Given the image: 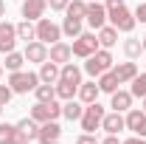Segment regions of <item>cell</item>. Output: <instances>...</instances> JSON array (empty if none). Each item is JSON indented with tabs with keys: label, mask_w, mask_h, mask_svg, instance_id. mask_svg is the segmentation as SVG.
<instances>
[{
	"label": "cell",
	"mask_w": 146,
	"mask_h": 144,
	"mask_svg": "<svg viewBox=\"0 0 146 144\" xmlns=\"http://www.w3.org/2000/svg\"><path fill=\"white\" fill-rule=\"evenodd\" d=\"M107 20H110V26H115L121 34H132V28H135V14L129 11L127 6L121 3V6H115V9H107Z\"/></svg>",
	"instance_id": "cell-1"
},
{
	"label": "cell",
	"mask_w": 146,
	"mask_h": 144,
	"mask_svg": "<svg viewBox=\"0 0 146 144\" xmlns=\"http://www.w3.org/2000/svg\"><path fill=\"white\" fill-rule=\"evenodd\" d=\"M36 85H39V73H34V71H11L9 73V88L14 93H34Z\"/></svg>",
	"instance_id": "cell-2"
},
{
	"label": "cell",
	"mask_w": 146,
	"mask_h": 144,
	"mask_svg": "<svg viewBox=\"0 0 146 144\" xmlns=\"http://www.w3.org/2000/svg\"><path fill=\"white\" fill-rule=\"evenodd\" d=\"M112 68V54H110V48H98L96 54L87 57V62H84V71L90 73L93 79H98L104 71Z\"/></svg>",
	"instance_id": "cell-3"
},
{
	"label": "cell",
	"mask_w": 146,
	"mask_h": 144,
	"mask_svg": "<svg viewBox=\"0 0 146 144\" xmlns=\"http://www.w3.org/2000/svg\"><path fill=\"white\" fill-rule=\"evenodd\" d=\"M73 57H82V59H87L90 54H96L101 45H98V34L96 31H82V34L73 40Z\"/></svg>",
	"instance_id": "cell-4"
},
{
	"label": "cell",
	"mask_w": 146,
	"mask_h": 144,
	"mask_svg": "<svg viewBox=\"0 0 146 144\" xmlns=\"http://www.w3.org/2000/svg\"><path fill=\"white\" fill-rule=\"evenodd\" d=\"M104 105H98V102H93V105H84V113H82V130L84 133H96L98 127H101V122H104Z\"/></svg>",
	"instance_id": "cell-5"
},
{
	"label": "cell",
	"mask_w": 146,
	"mask_h": 144,
	"mask_svg": "<svg viewBox=\"0 0 146 144\" xmlns=\"http://www.w3.org/2000/svg\"><path fill=\"white\" fill-rule=\"evenodd\" d=\"M34 28H36V40L45 42V45H54V42L62 40V26H56L54 20H48V17H39Z\"/></svg>",
	"instance_id": "cell-6"
},
{
	"label": "cell",
	"mask_w": 146,
	"mask_h": 144,
	"mask_svg": "<svg viewBox=\"0 0 146 144\" xmlns=\"http://www.w3.org/2000/svg\"><path fill=\"white\" fill-rule=\"evenodd\" d=\"M62 116V105L59 102H36L34 108H31V119L39 122V124H45V122H56Z\"/></svg>",
	"instance_id": "cell-7"
},
{
	"label": "cell",
	"mask_w": 146,
	"mask_h": 144,
	"mask_svg": "<svg viewBox=\"0 0 146 144\" xmlns=\"http://www.w3.org/2000/svg\"><path fill=\"white\" fill-rule=\"evenodd\" d=\"M17 40H20V37H17V26L9 23V20H3V23H0V54L14 51Z\"/></svg>",
	"instance_id": "cell-8"
},
{
	"label": "cell",
	"mask_w": 146,
	"mask_h": 144,
	"mask_svg": "<svg viewBox=\"0 0 146 144\" xmlns=\"http://www.w3.org/2000/svg\"><path fill=\"white\" fill-rule=\"evenodd\" d=\"M87 23H90V28H101V26H107V6L104 3H98V0H90L87 3Z\"/></svg>",
	"instance_id": "cell-9"
},
{
	"label": "cell",
	"mask_w": 146,
	"mask_h": 144,
	"mask_svg": "<svg viewBox=\"0 0 146 144\" xmlns=\"http://www.w3.org/2000/svg\"><path fill=\"white\" fill-rule=\"evenodd\" d=\"M127 130H132L135 136H141V139H146V113L138 108H129L127 110Z\"/></svg>",
	"instance_id": "cell-10"
},
{
	"label": "cell",
	"mask_w": 146,
	"mask_h": 144,
	"mask_svg": "<svg viewBox=\"0 0 146 144\" xmlns=\"http://www.w3.org/2000/svg\"><path fill=\"white\" fill-rule=\"evenodd\" d=\"M36 139H39V144H59L62 141V127H59V122H45V124H39Z\"/></svg>",
	"instance_id": "cell-11"
},
{
	"label": "cell",
	"mask_w": 146,
	"mask_h": 144,
	"mask_svg": "<svg viewBox=\"0 0 146 144\" xmlns=\"http://www.w3.org/2000/svg\"><path fill=\"white\" fill-rule=\"evenodd\" d=\"M25 62H36V65H42L45 59H48V45L45 42H39V40H31V42H25Z\"/></svg>",
	"instance_id": "cell-12"
},
{
	"label": "cell",
	"mask_w": 146,
	"mask_h": 144,
	"mask_svg": "<svg viewBox=\"0 0 146 144\" xmlns=\"http://www.w3.org/2000/svg\"><path fill=\"white\" fill-rule=\"evenodd\" d=\"M45 9H48V0H23V20L36 23L39 17H45Z\"/></svg>",
	"instance_id": "cell-13"
},
{
	"label": "cell",
	"mask_w": 146,
	"mask_h": 144,
	"mask_svg": "<svg viewBox=\"0 0 146 144\" xmlns=\"http://www.w3.org/2000/svg\"><path fill=\"white\" fill-rule=\"evenodd\" d=\"M101 130H104V133H110V136H118L121 130H127V119H124L118 110H112V113H104Z\"/></svg>",
	"instance_id": "cell-14"
},
{
	"label": "cell",
	"mask_w": 146,
	"mask_h": 144,
	"mask_svg": "<svg viewBox=\"0 0 146 144\" xmlns=\"http://www.w3.org/2000/svg\"><path fill=\"white\" fill-rule=\"evenodd\" d=\"M48 59L56 62V65H65V62H70V59H73V48L68 45V42L59 40V42H54V45L48 48Z\"/></svg>",
	"instance_id": "cell-15"
},
{
	"label": "cell",
	"mask_w": 146,
	"mask_h": 144,
	"mask_svg": "<svg viewBox=\"0 0 146 144\" xmlns=\"http://www.w3.org/2000/svg\"><path fill=\"white\" fill-rule=\"evenodd\" d=\"M132 99H135V96H132V93H129V90H115V93H110V108L112 110H118V113H127L129 108H132Z\"/></svg>",
	"instance_id": "cell-16"
},
{
	"label": "cell",
	"mask_w": 146,
	"mask_h": 144,
	"mask_svg": "<svg viewBox=\"0 0 146 144\" xmlns=\"http://www.w3.org/2000/svg\"><path fill=\"white\" fill-rule=\"evenodd\" d=\"M112 73L118 76V82L121 85H127V82H132L135 76H138V65L129 59V62H118V65H112Z\"/></svg>",
	"instance_id": "cell-17"
},
{
	"label": "cell",
	"mask_w": 146,
	"mask_h": 144,
	"mask_svg": "<svg viewBox=\"0 0 146 144\" xmlns=\"http://www.w3.org/2000/svg\"><path fill=\"white\" fill-rule=\"evenodd\" d=\"M98 93H101L98 82H82L76 96H79V102H82V105H93V102H98Z\"/></svg>",
	"instance_id": "cell-18"
},
{
	"label": "cell",
	"mask_w": 146,
	"mask_h": 144,
	"mask_svg": "<svg viewBox=\"0 0 146 144\" xmlns=\"http://www.w3.org/2000/svg\"><path fill=\"white\" fill-rule=\"evenodd\" d=\"M59 68H62V65L45 59L42 68H39V82H45V85H56V82H59Z\"/></svg>",
	"instance_id": "cell-19"
},
{
	"label": "cell",
	"mask_w": 146,
	"mask_h": 144,
	"mask_svg": "<svg viewBox=\"0 0 146 144\" xmlns=\"http://www.w3.org/2000/svg\"><path fill=\"white\" fill-rule=\"evenodd\" d=\"M59 79L62 82H70V85H82V68L76 62H65L59 68Z\"/></svg>",
	"instance_id": "cell-20"
},
{
	"label": "cell",
	"mask_w": 146,
	"mask_h": 144,
	"mask_svg": "<svg viewBox=\"0 0 146 144\" xmlns=\"http://www.w3.org/2000/svg\"><path fill=\"white\" fill-rule=\"evenodd\" d=\"M118 34H121V31H118L115 26H101V28H98V45H101V48H112V45L118 42Z\"/></svg>",
	"instance_id": "cell-21"
},
{
	"label": "cell",
	"mask_w": 146,
	"mask_h": 144,
	"mask_svg": "<svg viewBox=\"0 0 146 144\" xmlns=\"http://www.w3.org/2000/svg\"><path fill=\"white\" fill-rule=\"evenodd\" d=\"M82 113H84V108H82V102H76V99H68V102L62 105V116H65L68 122H79Z\"/></svg>",
	"instance_id": "cell-22"
},
{
	"label": "cell",
	"mask_w": 146,
	"mask_h": 144,
	"mask_svg": "<svg viewBox=\"0 0 146 144\" xmlns=\"http://www.w3.org/2000/svg\"><path fill=\"white\" fill-rule=\"evenodd\" d=\"M118 85H121V82H118V76L112 73V68H110V71H104L101 76H98V88H101V93H115V90H118Z\"/></svg>",
	"instance_id": "cell-23"
},
{
	"label": "cell",
	"mask_w": 146,
	"mask_h": 144,
	"mask_svg": "<svg viewBox=\"0 0 146 144\" xmlns=\"http://www.w3.org/2000/svg\"><path fill=\"white\" fill-rule=\"evenodd\" d=\"M17 130L31 141V139H36V133H39V122H34L31 116H25V119H20V122H17Z\"/></svg>",
	"instance_id": "cell-24"
},
{
	"label": "cell",
	"mask_w": 146,
	"mask_h": 144,
	"mask_svg": "<svg viewBox=\"0 0 146 144\" xmlns=\"http://www.w3.org/2000/svg\"><path fill=\"white\" fill-rule=\"evenodd\" d=\"M65 14L73 17V20H84L87 17V3H84V0H70L68 9H65Z\"/></svg>",
	"instance_id": "cell-25"
},
{
	"label": "cell",
	"mask_w": 146,
	"mask_h": 144,
	"mask_svg": "<svg viewBox=\"0 0 146 144\" xmlns=\"http://www.w3.org/2000/svg\"><path fill=\"white\" fill-rule=\"evenodd\" d=\"M82 31H84V28H82V20H73V17H65V20H62V34H65V37L76 40Z\"/></svg>",
	"instance_id": "cell-26"
},
{
	"label": "cell",
	"mask_w": 146,
	"mask_h": 144,
	"mask_svg": "<svg viewBox=\"0 0 146 144\" xmlns=\"http://www.w3.org/2000/svg\"><path fill=\"white\" fill-rule=\"evenodd\" d=\"M34 96H36V102H54V99H56V85L39 82V85L34 88Z\"/></svg>",
	"instance_id": "cell-27"
},
{
	"label": "cell",
	"mask_w": 146,
	"mask_h": 144,
	"mask_svg": "<svg viewBox=\"0 0 146 144\" xmlns=\"http://www.w3.org/2000/svg\"><path fill=\"white\" fill-rule=\"evenodd\" d=\"M76 93H79V85H70V82H56V99H76Z\"/></svg>",
	"instance_id": "cell-28"
},
{
	"label": "cell",
	"mask_w": 146,
	"mask_h": 144,
	"mask_svg": "<svg viewBox=\"0 0 146 144\" xmlns=\"http://www.w3.org/2000/svg\"><path fill=\"white\" fill-rule=\"evenodd\" d=\"M23 65H25V54H20V51H9L6 54V71H23Z\"/></svg>",
	"instance_id": "cell-29"
},
{
	"label": "cell",
	"mask_w": 146,
	"mask_h": 144,
	"mask_svg": "<svg viewBox=\"0 0 146 144\" xmlns=\"http://www.w3.org/2000/svg\"><path fill=\"white\" fill-rule=\"evenodd\" d=\"M124 54H127L129 59H138V57L143 54V42H141V40H135V37L124 40Z\"/></svg>",
	"instance_id": "cell-30"
},
{
	"label": "cell",
	"mask_w": 146,
	"mask_h": 144,
	"mask_svg": "<svg viewBox=\"0 0 146 144\" xmlns=\"http://www.w3.org/2000/svg\"><path fill=\"white\" fill-rule=\"evenodd\" d=\"M17 37L20 40H25V42H31V40H36V28L31 20H23V23H17Z\"/></svg>",
	"instance_id": "cell-31"
},
{
	"label": "cell",
	"mask_w": 146,
	"mask_h": 144,
	"mask_svg": "<svg viewBox=\"0 0 146 144\" xmlns=\"http://www.w3.org/2000/svg\"><path fill=\"white\" fill-rule=\"evenodd\" d=\"M14 139H17V124L3 122V124H0V144H11Z\"/></svg>",
	"instance_id": "cell-32"
},
{
	"label": "cell",
	"mask_w": 146,
	"mask_h": 144,
	"mask_svg": "<svg viewBox=\"0 0 146 144\" xmlns=\"http://www.w3.org/2000/svg\"><path fill=\"white\" fill-rule=\"evenodd\" d=\"M135 99H143L146 96V73H138L135 79H132V90H129Z\"/></svg>",
	"instance_id": "cell-33"
},
{
	"label": "cell",
	"mask_w": 146,
	"mask_h": 144,
	"mask_svg": "<svg viewBox=\"0 0 146 144\" xmlns=\"http://www.w3.org/2000/svg\"><path fill=\"white\" fill-rule=\"evenodd\" d=\"M11 96H14V90L9 88V85H0V108H6L11 102Z\"/></svg>",
	"instance_id": "cell-34"
},
{
	"label": "cell",
	"mask_w": 146,
	"mask_h": 144,
	"mask_svg": "<svg viewBox=\"0 0 146 144\" xmlns=\"http://www.w3.org/2000/svg\"><path fill=\"white\" fill-rule=\"evenodd\" d=\"M76 144H101V141L96 139V133H82V136L76 139Z\"/></svg>",
	"instance_id": "cell-35"
},
{
	"label": "cell",
	"mask_w": 146,
	"mask_h": 144,
	"mask_svg": "<svg viewBox=\"0 0 146 144\" xmlns=\"http://www.w3.org/2000/svg\"><path fill=\"white\" fill-rule=\"evenodd\" d=\"M68 3H70V0H48L51 11H65V9H68Z\"/></svg>",
	"instance_id": "cell-36"
},
{
	"label": "cell",
	"mask_w": 146,
	"mask_h": 144,
	"mask_svg": "<svg viewBox=\"0 0 146 144\" xmlns=\"http://www.w3.org/2000/svg\"><path fill=\"white\" fill-rule=\"evenodd\" d=\"M132 14H135V20H141V23H146V0H143V3H138V9H135Z\"/></svg>",
	"instance_id": "cell-37"
},
{
	"label": "cell",
	"mask_w": 146,
	"mask_h": 144,
	"mask_svg": "<svg viewBox=\"0 0 146 144\" xmlns=\"http://www.w3.org/2000/svg\"><path fill=\"white\" fill-rule=\"evenodd\" d=\"M121 144H146V139H141V136H135V133H132L127 141H121Z\"/></svg>",
	"instance_id": "cell-38"
},
{
	"label": "cell",
	"mask_w": 146,
	"mask_h": 144,
	"mask_svg": "<svg viewBox=\"0 0 146 144\" xmlns=\"http://www.w3.org/2000/svg\"><path fill=\"white\" fill-rule=\"evenodd\" d=\"M101 144H121V139H118V136H110V133H107V139H104Z\"/></svg>",
	"instance_id": "cell-39"
},
{
	"label": "cell",
	"mask_w": 146,
	"mask_h": 144,
	"mask_svg": "<svg viewBox=\"0 0 146 144\" xmlns=\"http://www.w3.org/2000/svg\"><path fill=\"white\" fill-rule=\"evenodd\" d=\"M11 144H28V139H25V136H23V133H20V130H17V139H14V141H11Z\"/></svg>",
	"instance_id": "cell-40"
},
{
	"label": "cell",
	"mask_w": 146,
	"mask_h": 144,
	"mask_svg": "<svg viewBox=\"0 0 146 144\" xmlns=\"http://www.w3.org/2000/svg\"><path fill=\"white\" fill-rule=\"evenodd\" d=\"M121 3H124V0H104V6H107V9H115V6H121Z\"/></svg>",
	"instance_id": "cell-41"
},
{
	"label": "cell",
	"mask_w": 146,
	"mask_h": 144,
	"mask_svg": "<svg viewBox=\"0 0 146 144\" xmlns=\"http://www.w3.org/2000/svg\"><path fill=\"white\" fill-rule=\"evenodd\" d=\"M0 17H6V3L0 0Z\"/></svg>",
	"instance_id": "cell-42"
},
{
	"label": "cell",
	"mask_w": 146,
	"mask_h": 144,
	"mask_svg": "<svg viewBox=\"0 0 146 144\" xmlns=\"http://www.w3.org/2000/svg\"><path fill=\"white\" fill-rule=\"evenodd\" d=\"M0 79H3V62H0Z\"/></svg>",
	"instance_id": "cell-43"
},
{
	"label": "cell",
	"mask_w": 146,
	"mask_h": 144,
	"mask_svg": "<svg viewBox=\"0 0 146 144\" xmlns=\"http://www.w3.org/2000/svg\"><path fill=\"white\" fill-rule=\"evenodd\" d=\"M141 42H143V51H146V37H143V40H141Z\"/></svg>",
	"instance_id": "cell-44"
},
{
	"label": "cell",
	"mask_w": 146,
	"mask_h": 144,
	"mask_svg": "<svg viewBox=\"0 0 146 144\" xmlns=\"http://www.w3.org/2000/svg\"><path fill=\"white\" fill-rule=\"evenodd\" d=\"M143 113H146V96H143Z\"/></svg>",
	"instance_id": "cell-45"
},
{
	"label": "cell",
	"mask_w": 146,
	"mask_h": 144,
	"mask_svg": "<svg viewBox=\"0 0 146 144\" xmlns=\"http://www.w3.org/2000/svg\"><path fill=\"white\" fill-rule=\"evenodd\" d=\"M98 3H104V0H98Z\"/></svg>",
	"instance_id": "cell-46"
},
{
	"label": "cell",
	"mask_w": 146,
	"mask_h": 144,
	"mask_svg": "<svg viewBox=\"0 0 146 144\" xmlns=\"http://www.w3.org/2000/svg\"><path fill=\"white\" fill-rule=\"evenodd\" d=\"M0 113H3V108H0Z\"/></svg>",
	"instance_id": "cell-47"
}]
</instances>
